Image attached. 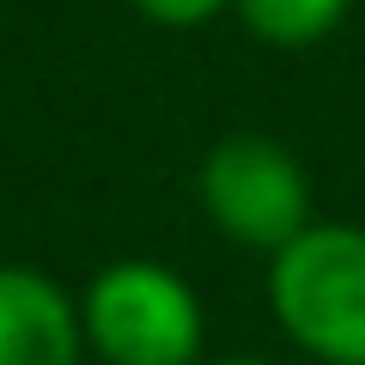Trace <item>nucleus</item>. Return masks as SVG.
I'll return each mask as SVG.
<instances>
[{
    "instance_id": "f257e3e1",
    "label": "nucleus",
    "mask_w": 365,
    "mask_h": 365,
    "mask_svg": "<svg viewBox=\"0 0 365 365\" xmlns=\"http://www.w3.org/2000/svg\"><path fill=\"white\" fill-rule=\"evenodd\" d=\"M268 304L317 365H365V225L311 220L268 256Z\"/></svg>"
},
{
    "instance_id": "f03ea898",
    "label": "nucleus",
    "mask_w": 365,
    "mask_h": 365,
    "mask_svg": "<svg viewBox=\"0 0 365 365\" xmlns=\"http://www.w3.org/2000/svg\"><path fill=\"white\" fill-rule=\"evenodd\" d=\"M86 353L104 365H195L207 347V311L177 268L122 256L79 292Z\"/></svg>"
},
{
    "instance_id": "7ed1b4c3",
    "label": "nucleus",
    "mask_w": 365,
    "mask_h": 365,
    "mask_svg": "<svg viewBox=\"0 0 365 365\" xmlns=\"http://www.w3.org/2000/svg\"><path fill=\"white\" fill-rule=\"evenodd\" d=\"M201 213L237 250H274L311 225V177L274 134H225L195 170Z\"/></svg>"
},
{
    "instance_id": "20e7f679",
    "label": "nucleus",
    "mask_w": 365,
    "mask_h": 365,
    "mask_svg": "<svg viewBox=\"0 0 365 365\" xmlns=\"http://www.w3.org/2000/svg\"><path fill=\"white\" fill-rule=\"evenodd\" d=\"M86 329L79 299L43 268L0 262V365H79Z\"/></svg>"
},
{
    "instance_id": "39448f33",
    "label": "nucleus",
    "mask_w": 365,
    "mask_h": 365,
    "mask_svg": "<svg viewBox=\"0 0 365 365\" xmlns=\"http://www.w3.org/2000/svg\"><path fill=\"white\" fill-rule=\"evenodd\" d=\"M232 13L268 49H311V43L341 31L353 0H232Z\"/></svg>"
},
{
    "instance_id": "423d86ee",
    "label": "nucleus",
    "mask_w": 365,
    "mask_h": 365,
    "mask_svg": "<svg viewBox=\"0 0 365 365\" xmlns=\"http://www.w3.org/2000/svg\"><path fill=\"white\" fill-rule=\"evenodd\" d=\"M140 19H153V25H165V31H195V25H207V19H220L232 0H128Z\"/></svg>"
},
{
    "instance_id": "0eeeda50",
    "label": "nucleus",
    "mask_w": 365,
    "mask_h": 365,
    "mask_svg": "<svg viewBox=\"0 0 365 365\" xmlns=\"http://www.w3.org/2000/svg\"><path fill=\"white\" fill-rule=\"evenodd\" d=\"M195 365H274V359H250V353H232V359H195Z\"/></svg>"
}]
</instances>
